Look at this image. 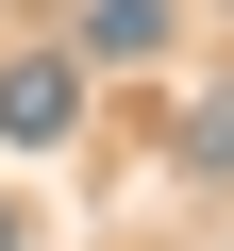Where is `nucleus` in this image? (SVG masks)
<instances>
[{"instance_id": "nucleus-1", "label": "nucleus", "mask_w": 234, "mask_h": 251, "mask_svg": "<svg viewBox=\"0 0 234 251\" xmlns=\"http://www.w3.org/2000/svg\"><path fill=\"white\" fill-rule=\"evenodd\" d=\"M67 117H84V84H67V67H0V134H17V151H50Z\"/></svg>"}, {"instance_id": "nucleus-2", "label": "nucleus", "mask_w": 234, "mask_h": 251, "mask_svg": "<svg viewBox=\"0 0 234 251\" xmlns=\"http://www.w3.org/2000/svg\"><path fill=\"white\" fill-rule=\"evenodd\" d=\"M84 50H100V67H151V50H167V0H84Z\"/></svg>"}, {"instance_id": "nucleus-3", "label": "nucleus", "mask_w": 234, "mask_h": 251, "mask_svg": "<svg viewBox=\"0 0 234 251\" xmlns=\"http://www.w3.org/2000/svg\"><path fill=\"white\" fill-rule=\"evenodd\" d=\"M0 251H17V201H0Z\"/></svg>"}]
</instances>
